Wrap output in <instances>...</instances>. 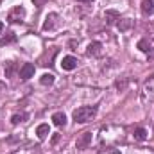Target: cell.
<instances>
[{"label": "cell", "mask_w": 154, "mask_h": 154, "mask_svg": "<svg viewBox=\"0 0 154 154\" xmlns=\"http://www.w3.org/2000/svg\"><path fill=\"white\" fill-rule=\"evenodd\" d=\"M14 72H16V63L14 61H7L5 63V77H13Z\"/></svg>", "instance_id": "e0dca14e"}, {"label": "cell", "mask_w": 154, "mask_h": 154, "mask_svg": "<svg viewBox=\"0 0 154 154\" xmlns=\"http://www.w3.org/2000/svg\"><path fill=\"white\" fill-rule=\"evenodd\" d=\"M86 54L91 56V57H99V56L102 54V43H100V41H91V43L88 45Z\"/></svg>", "instance_id": "ba28073f"}, {"label": "cell", "mask_w": 154, "mask_h": 154, "mask_svg": "<svg viewBox=\"0 0 154 154\" xmlns=\"http://www.w3.org/2000/svg\"><path fill=\"white\" fill-rule=\"evenodd\" d=\"M127 84H129V79H127V77H122V79H118V81L115 82V86H116L118 91H125Z\"/></svg>", "instance_id": "d6986e66"}, {"label": "cell", "mask_w": 154, "mask_h": 154, "mask_svg": "<svg viewBox=\"0 0 154 154\" xmlns=\"http://www.w3.org/2000/svg\"><path fill=\"white\" fill-rule=\"evenodd\" d=\"M97 116V106H81L74 111L75 124H88Z\"/></svg>", "instance_id": "6da1fadb"}, {"label": "cell", "mask_w": 154, "mask_h": 154, "mask_svg": "<svg viewBox=\"0 0 154 154\" xmlns=\"http://www.w3.org/2000/svg\"><path fill=\"white\" fill-rule=\"evenodd\" d=\"M57 23H59V14L57 13H48L45 22H43V31H52V29L57 27Z\"/></svg>", "instance_id": "277c9868"}, {"label": "cell", "mask_w": 154, "mask_h": 154, "mask_svg": "<svg viewBox=\"0 0 154 154\" xmlns=\"http://www.w3.org/2000/svg\"><path fill=\"white\" fill-rule=\"evenodd\" d=\"M136 47H138V48H140L142 52H145V54H147V52H149V50L152 48V45H151L149 38H142L140 41H138V45H136Z\"/></svg>", "instance_id": "2e32d148"}, {"label": "cell", "mask_w": 154, "mask_h": 154, "mask_svg": "<svg viewBox=\"0 0 154 154\" xmlns=\"http://www.w3.org/2000/svg\"><path fill=\"white\" fill-rule=\"evenodd\" d=\"M91 145V133H81L79 136H77V142H75V147L77 149H86V147H90Z\"/></svg>", "instance_id": "8992f818"}, {"label": "cell", "mask_w": 154, "mask_h": 154, "mask_svg": "<svg viewBox=\"0 0 154 154\" xmlns=\"http://www.w3.org/2000/svg\"><path fill=\"white\" fill-rule=\"evenodd\" d=\"M4 34V22H0V36Z\"/></svg>", "instance_id": "cb8c5ba5"}, {"label": "cell", "mask_w": 154, "mask_h": 154, "mask_svg": "<svg viewBox=\"0 0 154 154\" xmlns=\"http://www.w3.org/2000/svg\"><path fill=\"white\" fill-rule=\"evenodd\" d=\"M133 136H134L136 142H145V140L149 138V133H147V129H143V127H136L134 133H133Z\"/></svg>", "instance_id": "7c38bea8"}, {"label": "cell", "mask_w": 154, "mask_h": 154, "mask_svg": "<svg viewBox=\"0 0 154 154\" xmlns=\"http://www.w3.org/2000/svg\"><path fill=\"white\" fill-rule=\"evenodd\" d=\"M34 72H36V66H34L32 63H23L22 68H20V79L27 81V79L34 77Z\"/></svg>", "instance_id": "5b68a950"}, {"label": "cell", "mask_w": 154, "mask_h": 154, "mask_svg": "<svg viewBox=\"0 0 154 154\" xmlns=\"http://www.w3.org/2000/svg\"><path fill=\"white\" fill-rule=\"evenodd\" d=\"M97 154H120V151L115 147H106V149H100Z\"/></svg>", "instance_id": "ffe728a7"}, {"label": "cell", "mask_w": 154, "mask_h": 154, "mask_svg": "<svg viewBox=\"0 0 154 154\" xmlns=\"http://www.w3.org/2000/svg\"><path fill=\"white\" fill-rule=\"evenodd\" d=\"M77 2H82V4H90V2H93V0H77Z\"/></svg>", "instance_id": "d4e9b609"}, {"label": "cell", "mask_w": 154, "mask_h": 154, "mask_svg": "<svg viewBox=\"0 0 154 154\" xmlns=\"http://www.w3.org/2000/svg\"><path fill=\"white\" fill-rule=\"evenodd\" d=\"M77 63H79L77 57H74V56H65L63 61H61V68L66 70V72H72V70L77 68Z\"/></svg>", "instance_id": "52a82bcc"}, {"label": "cell", "mask_w": 154, "mask_h": 154, "mask_svg": "<svg viewBox=\"0 0 154 154\" xmlns=\"http://www.w3.org/2000/svg\"><path fill=\"white\" fill-rule=\"evenodd\" d=\"M27 118H29V115L22 111V113H16V115L11 116V124H13V125H18V124H22V122H25Z\"/></svg>", "instance_id": "9a60e30c"}, {"label": "cell", "mask_w": 154, "mask_h": 154, "mask_svg": "<svg viewBox=\"0 0 154 154\" xmlns=\"http://www.w3.org/2000/svg\"><path fill=\"white\" fill-rule=\"evenodd\" d=\"M36 134H38L39 140H45V138L50 134V127H48V124H39L38 127H36Z\"/></svg>", "instance_id": "4fadbf2b"}, {"label": "cell", "mask_w": 154, "mask_h": 154, "mask_svg": "<svg viewBox=\"0 0 154 154\" xmlns=\"http://www.w3.org/2000/svg\"><path fill=\"white\" fill-rule=\"evenodd\" d=\"M52 122H54V125H57V127H65V125H66V115H65L63 111H57V113L52 115Z\"/></svg>", "instance_id": "30bf717a"}, {"label": "cell", "mask_w": 154, "mask_h": 154, "mask_svg": "<svg viewBox=\"0 0 154 154\" xmlns=\"http://www.w3.org/2000/svg\"><path fill=\"white\" fill-rule=\"evenodd\" d=\"M142 100L145 104H151L154 102V75L143 84V91H142Z\"/></svg>", "instance_id": "3957f363"}, {"label": "cell", "mask_w": 154, "mask_h": 154, "mask_svg": "<svg viewBox=\"0 0 154 154\" xmlns=\"http://www.w3.org/2000/svg\"><path fill=\"white\" fill-rule=\"evenodd\" d=\"M142 13L145 16H152L154 14V0H143L142 2Z\"/></svg>", "instance_id": "8fae6325"}, {"label": "cell", "mask_w": 154, "mask_h": 154, "mask_svg": "<svg viewBox=\"0 0 154 154\" xmlns=\"http://www.w3.org/2000/svg\"><path fill=\"white\" fill-rule=\"evenodd\" d=\"M13 41H16V34L14 32H7V36H4V39H2L4 45L5 43H13Z\"/></svg>", "instance_id": "44dd1931"}, {"label": "cell", "mask_w": 154, "mask_h": 154, "mask_svg": "<svg viewBox=\"0 0 154 154\" xmlns=\"http://www.w3.org/2000/svg\"><path fill=\"white\" fill-rule=\"evenodd\" d=\"M116 27H118L120 32H127V31L133 27V20H129V18H122V20H118Z\"/></svg>", "instance_id": "5bb4252c"}, {"label": "cell", "mask_w": 154, "mask_h": 154, "mask_svg": "<svg viewBox=\"0 0 154 154\" xmlns=\"http://www.w3.org/2000/svg\"><path fill=\"white\" fill-rule=\"evenodd\" d=\"M45 2H47V0H32V4H34L36 7H41V5H45Z\"/></svg>", "instance_id": "7402d4cb"}, {"label": "cell", "mask_w": 154, "mask_h": 154, "mask_svg": "<svg viewBox=\"0 0 154 154\" xmlns=\"http://www.w3.org/2000/svg\"><path fill=\"white\" fill-rule=\"evenodd\" d=\"M25 14H27L25 7H23V5H16V7H13V9L9 11L7 20H9L11 23H22V22L25 20Z\"/></svg>", "instance_id": "7a4b0ae2"}, {"label": "cell", "mask_w": 154, "mask_h": 154, "mask_svg": "<svg viewBox=\"0 0 154 154\" xmlns=\"http://www.w3.org/2000/svg\"><path fill=\"white\" fill-rule=\"evenodd\" d=\"M147 54H149V59H154V47L149 50V52H147Z\"/></svg>", "instance_id": "603a6c76"}, {"label": "cell", "mask_w": 154, "mask_h": 154, "mask_svg": "<svg viewBox=\"0 0 154 154\" xmlns=\"http://www.w3.org/2000/svg\"><path fill=\"white\" fill-rule=\"evenodd\" d=\"M39 82L43 86H50V84H54V75L52 74H43V75L39 77Z\"/></svg>", "instance_id": "ac0fdd59"}, {"label": "cell", "mask_w": 154, "mask_h": 154, "mask_svg": "<svg viewBox=\"0 0 154 154\" xmlns=\"http://www.w3.org/2000/svg\"><path fill=\"white\" fill-rule=\"evenodd\" d=\"M104 18H106V23L108 25H116L118 20H120V14H118V11H115V9H108L106 14H104Z\"/></svg>", "instance_id": "9c48e42d"}]
</instances>
